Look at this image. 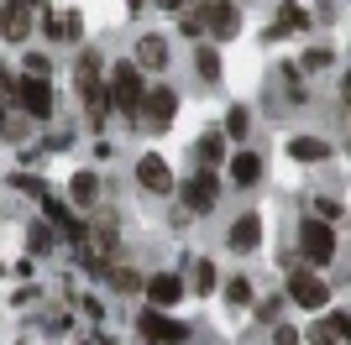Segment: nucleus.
Returning a JSON list of instances; mask_svg holds the SVG:
<instances>
[{
    "label": "nucleus",
    "instance_id": "aec40b11",
    "mask_svg": "<svg viewBox=\"0 0 351 345\" xmlns=\"http://www.w3.org/2000/svg\"><path fill=\"white\" fill-rule=\"evenodd\" d=\"M231 136H247V110H231Z\"/></svg>",
    "mask_w": 351,
    "mask_h": 345
},
{
    "label": "nucleus",
    "instance_id": "0eeeda50",
    "mask_svg": "<svg viewBox=\"0 0 351 345\" xmlns=\"http://www.w3.org/2000/svg\"><path fill=\"white\" fill-rule=\"evenodd\" d=\"M11 94H16L21 105H27V110L37 115V120H47V115H53V94H47V84H43V79H21V84H16Z\"/></svg>",
    "mask_w": 351,
    "mask_h": 345
},
{
    "label": "nucleus",
    "instance_id": "f3484780",
    "mask_svg": "<svg viewBox=\"0 0 351 345\" xmlns=\"http://www.w3.org/2000/svg\"><path fill=\"white\" fill-rule=\"evenodd\" d=\"M199 73H205V79H215V73H220V58L210 53V47H205V53H199Z\"/></svg>",
    "mask_w": 351,
    "mask_h": 345
},
{
    "label": "nucleus",
    "instance_id": "39448f33",
    "mask_svg": "<svg viewBox=\"0 0 351 345\" xmlns=\"http://www.w3.org/2000/svg\"><path fill=\"white\" fill-rule=\"evenodd\" d=\"M142 335H147V340H158V345H184V340H189V330L173 324V319H162L158 309H147V314H142Z\"/></svg>",
    "mask_w": 351,
    "mask_h": 345
},
{
    "label": "nucleus",
    "instance_id": "f03ea898",
    "mask_svg": "<svg viewBox=\"0 0 351 345\" xmlns=\"http://www.w3.org/2000/svg\"><path fill=\"white\" fill-rule=\"evenodd\" d=\"M299 246H304V257L315 261V267H325V261L336 257V235H330V225H315V220L299 230Z\"/></svg>",
    "mask_w": 351,
    "mask_h": 345
},
{
    "label": "nucleus",
    "instance_id": "f8f14e48",
    "mask_svg": "<svg viewBox=\"0 0 351 345\" xmlns=\"http://www.w3.org/2000/svg\"><path fill=\"white\" fill-rule=\"evenodd\" d=\"M257 235H263V220H257V215H241V220L231 225V246H236V251H252V246H257Z\"/></svg>",
    "mask_w": 351,
    "mask_h": 345
},
{
    "label": "nucleus",
    "instance_id": "5701e85b",
    "mask_svg": "<svg viewBox=\"0 0 351 345\" xmlns=\"http://www.w3.org/2000/svg\"><path fill=\"white\" fill-rule=\"evenodd\" d=\"M0 16H5V0H0Z\"/></svg>",
    "mask_w": 351,
    "mask_h": 345
},
{
    "label": "nucleus",
    "instance_id": "423d86ee",
    "mask_svg": "<svg viewBox=\"0 0 351 345\" xmlns=\"http://www.w3.org/2000/svg\"><path fill=\"white\" fill-rule=\"evenodd\" d=\"M116 105L126 115H142V79H136L132 63H121V68H116Z\"/></svg>",
    "mask_w": 351,
    "mask_h": 345
},
{
    "label": "nucleus",
    "instance_id": "a211bd4d",
    "mask_svg": "<svg viewBox=\"0 0 351 345\" xmlns=\"http://www.w3.org/2000/svg\"><path fill=\"white\" fill-rule=\"evenodd\" d=\"M226 298H231V303H247V298H252V288H247V283H241V277H236V283H231V288H226Z\"/></svg>",
    "mask_w": 351,
    "mask_h": 345
},
{
    "label": "nucleus",
    "instance_id": "412c9836",
    "mask_svg": "<svg viewBox=\"0 0 351 345\" xmlns=\"http://www.w3.org/2000/svg\"><path fill=\"white\" fill-rule=\"evenodd\" d=\"M278 345H299V335H293V330H278Z\"/></svg>",
    "mask_w": 351,
    "mask_h": 345
},
{
    "label": "nucleus",
    "instance_id": "4468645a",
    "mask_svg": "<svg viewBox=\"0 0 351 345\" xmlns=\"http://www.w3.org/2000/svg\"><path fill=\"white\" fill-rule=\"evenodd\" d=\"M136 63L162 68V63H168V42H162V37H142V42H136Z\"/></svg>",
    "mask_w": 351,
    "mask_h": 345
},
{
    "label": "nucleus",
    "instance_id": "9d476101",
    "mask_svg": "<svg viewBox=\"0 0 351 345\" xmlns=\"http://www.w3.org/2000/svg\"><path fill=\"white\" fill-rule=\"evenodd\" d=\"M136 178H142V188H152V194H168V188H173V178H168V168H162L158 157L136 162Z\"/></svg>",
    "mask_w": 351,
    "mask_h": 345
},
{
    "label": "nucleus",
    "instance_id": "b1692460",
    "mask_svg": "<svg viewBox=\"0 0 351 345\" xmlns=\"http://www.w3.org/2000/svg\"><path fill=\"white\" fill-rule=\"evenodd\" d=\"M132 5H142V0H132Z\"/></svg>",
    "mask_w": 351,
    "mask_h": 345
},
{
    "label": "nucleus",
    "instance_id": "2eb2a0df",
    "mask_svg": "<svg viewBox=\"0 0 351 345\" xmlns=\"http://www.w3.org/2000/svg\"><path fill=\"white\" fill-rule=\"evenodd\" d=\"M289 152H293V157H299V162H320L325 152H330V146H325V142H309V136H299V142H293Z\"/></svg>",
    "mask_w": 351,
    "mask_h": 345
},
{
    "label": "nucleus",
    "instance_id": "6e6552de",
    "mask_svg": "<svg viewBox=\"0 0 351 345\" xmlns=\"http://www.w3.org/2000/svg\"><path fill=\"white\" fill-rule=\"evenodd\" d=\"M215 172H194L189 178V188H184V204H189V215H205L210 204H215Z\"/></svg>",
    "mask_w": 351,
    "mask_h": 345
},
{
    "label": "nucleus",
    "instance_id": "9b49d317",
    "mask_svg": "<svg viewBox=\"0 0 351 345\" xmlns=\"http://www.w3.org/2000/svg\"><path fill=\"white\" fill-rule=\"evenodd\" d=\"M147 298L158 303V309H168V303L184 298V283H178V277H152V283H147Z\"/></svg>",
    "mask_w": 351,
    "mask_h": 345
},
{
    "label": "nucleus",
    "instance_id": "6ab92c4d",
    "mask_svg": "<svg viewBox=\"0 0 351 345\" xmlns=\"http://www.w3.org/2000/svg\"><path fill=\"white\" fill-rule=\"evenodd\" d=\"M199 157H205V162L220 157V136H205V142H199Z\"/></svg>",
    "mask_w": 351,
    "mask_h": 345
},
{
    "label": "nucleus",
    "instance_id": "20e7f679",
    "mask_svg": "<svg viewBox=\"0 0 351 345\" xmlns=\"http://www.w3.org/2000/svg\"><path fill=\"white\" fill-rule=\"evenodd\" d=\"M199 21H205L215 37H231V31L241 27V16H236L231 0H205V5H199Z\"/></svg>",
    "mask_w": 351,
    "mask_h": 345
},
{
    "label": "nucleus",
    "instance_id": "ddd939ff",
    "mask_svg": "<svg viewBox=\"0 0 351 345\" xmlns=\"http://www.w3.org/2000/svg\"><path fill=\"white\" fill-rule=\"evenodd\" d=\"M263 178V162L252 157V152H241V157H231V183H241V188H252Z\"/></svg>",
    "mask_w": 351,
    "mask_h": 345
},
{
    "label": "nucleus",
    "instance_id": "f257e3e1",
    "mask_svg": "<svg viewBox=\"0 0 351 345\" xmlns=\"http://www.w3.org/2000/svg\"><path fill=\"white\" fill-rule=\"evenodd\" d=\"M79 94H84V105H89V115H95V120H105V89H100V58L95 53H84L79 58Z\"/></svg>",
    "mask_w": 351,
    "mask_h": 345
},
{
    "label": "nucleus",
    "instance_id": "7ed1b4c3",
    "mask_svg": "<svg viewBox=\"0 0 351 345\" xmlns=\"http://www.w3.org/2000/svg\"><path fill=\"white\" fill-rule=\"evenodd\" d=\"M289 298L304 303V309H325V303H330V288H325L315 272H293L289 277Z\"/></svg>",
    "mask_w": 351,
    "mask_h": 345
},
{
    "label": "nucleus",
    "instance_id": "dca6fc26",
    "mask_svg": "<svg viewBox=\"0 0 351 345\" xmlns=\"http://www.w3.org/2000/svg\"><path fill=\"white\" fill-rule=\"evenodd\" d=\"M95 194H100V178H95V172H79V178H73V199L95 204Z\"/></svg>",
    "mask_w": 351,
    "mask_h": 345
},
{
    "label": "nucleus",
    "instance_id": "1a4fd4ad",
    "mask_svg": "<svg viewBox=\"0 0 351 345\" xmlns=\"http://www.w3.org/2000/svg\"><path fill=\"white\" fill-rule=\"evenodd\" d=\"M142 110H147V120H158V126H162V120L178 110V94L158 84V89H147V94H142Z\"/></svg>",
    "mask_w": 351,
    "mask_h": 345
},
{
    "label": "nucleus",
    "instance_id": "4be33fe9",
    "mask_svg": "<svg viewBox=\"0 0 351 345\" xmlns=\"http://www.w3.org/2000/svg\"><path fill=\"white\" fill-rule=\"evenodd\" d=\"M152 5H162V11H178V5H184V0H152Z\"/></svg>",
    "mask_w": 351,
    "mask_h": 345
}]
</instances>
